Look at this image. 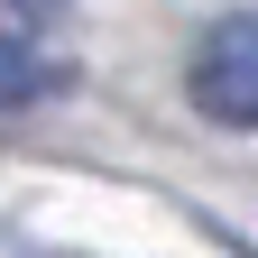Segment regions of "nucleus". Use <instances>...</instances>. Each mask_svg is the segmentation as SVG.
Segmentation results:
<instances>
[{"mask_svg": "<svg viewBox=\"0 0 258 258\" xmlns=\"http://www.w3.org/2000/svg\"><path fill=\"white\" fill-rule=\"evenodd\" d=\"M55 83H64V64H46V55H28V46L0 37V111H28V102L55 92Z\"/></svg>", "mask_w": 258, "mask_h": 258, "instance_id": "f03ea898", "label": "nucleus"}, {"mask_svg": "<svg viewBox=\"0 0 258 258\" xmlns=\"http://www.w3.org/2000/svg\"><path fill=\"white\" fill-rule=\"evenodd\" d=\"M184 92H194V111H203V120L258 129V10L203 28V46H194V64H184Z\"/></svg>", "mask_w": 258, "mask_h": 258, "instance_id": "f257e3e1", "label": "nucleus"}]
</instances>
